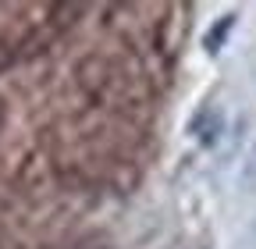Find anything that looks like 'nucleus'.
Returning a JSON list of instances; mask_svg holds the SVG:
<instances>
[{"label":"nucleus","instance_id":"nucleus-1","mask_svg":"<svg viewBox=\"0 0 256 249\" xmlns=\"http://www.w3.org/2000/svg\"><path fill=\"white\" fill-rule=\"evenodd\" d=\"M220 128H224V114L217 107H203L196 118L188 121V136H196L200 146H214L217 136H220Z\"/></svg>","mask_w":256,"mask_h":249},{"label":"nucleus","instance_id":"nucleus-2","mask_svg":"<svg viewBox=\"0 0 256 249\" xmlns=\"http://www.w3.org/2000/svg\"><path fill=\"white\" fill-rule=\"evenodd\" d=\"M232 25H235V14H224L210 32H206V40H203V46H206V54H220V46H224V40H228V32H232Z\"/></svg>","mask_w":256,"mask_h":249},{"label":"nucleus","instance_id":"nucleus-3","mask_svg":"<svg viewBox=\"0 0 256 249\" xmlns=\"http://www.w3.org/2000/svg\"><path fill=\"white\" fill-rule=\"evenodd\" d=\"M238 185H242L249 196H256V142H252V150L246 153V164H242V171H238Z\"/></svg>","mask_w":256,"mask_h":249}]
</instances>
